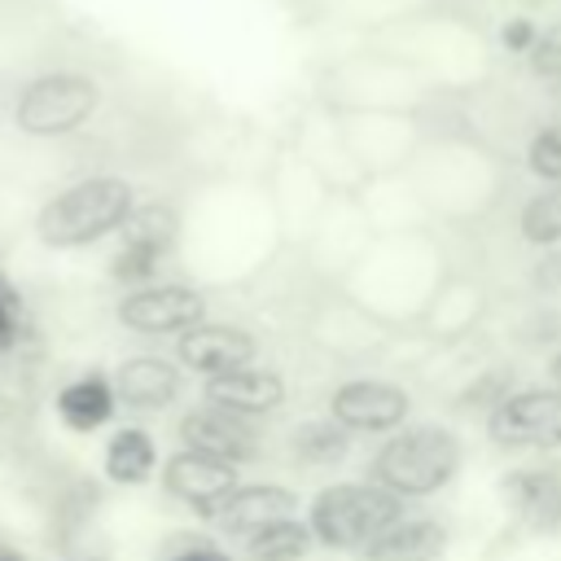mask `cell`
I'll return each mask as SVG.
<instances>
[{
    "mask_svg": "<svg viewBox=\"0 0 561 561\" xmlns=\"http://www.w3.org/2000/svg\"><path fill=\"white\" fill-rule=\"evenodd\" d=\"M403 175L416 188L430 219L451 224V228H469L486 219L504 202L508 180H513L508 158L491 149L465 118L443 123V127L425 123V145Z\"/></svg>",
    "mask_w": 561,
    "mask_h": 561,
    "instance_id": "6da1fadb",
    "label": "cell"
},
{
    "mask_svg": "<svg viewBox=\"0 0 561 561\" xmlns=\"http://www.w3.org/2000/svg\"><path fill=\"white\" fill-rule=\"evenodd\" d=\"M451 272L434 228L416 232H377L359 263L329 289L346 294L364 316H373L386 333L416 329L425 302Z\"/></svg>",
    "mask_w": 561,
    "mask_h": 561,
    "instance_id": "7a4b0ae2",
    "label": "cell"
},
{
    "mask_svg": "<svg viewBox=\"0 0 561 561\" xmlns=\"http://www.w3.org/2000/svg\"><path fill=\"white\" fill-rule=\"evenodd\" d=\"M434 96L443 92L386 44L346 53L316 79V101L337 114H425Z\"/></svg>",
    "mask_w": 561,
    "mask_h": 561,
    "instance_id": "3957f363",
    "label": "cell"
},
{
    "mask_svg": "<svg viewBox=\"0 0 561 561\" xmlns=\"http://www.w3.org/2000/svg\"><path fill=\"white\" fill-rule=\"evenodd\" d=\"M136 206L140 197L127 175L96 171L57 188L35 210V237L48 250H88V245H101L105 237H118Z\"/></svg>",
    "mask_w": 561,
    "mask_h": 561,
    "instance_id": "277c9868",
    "label": "cell"
},
{
    "mask_svg": "<svg viewBox=\"0 0 561 561\" xmlns=\"http://www.w3.org/2000/svg\"><path fill=\"white\" fill-rule=\"evenodd\" d=\"M386 48L412 61L438 92L473 88V79L486 75V44L473 22L443 9H421L394 26H381Z\"/></svg>",
    "mask_w": 561,
    "mask_h": 561,
    "instance_id": "5b68a950",
    "label": "cell"
},
{
    "mask_svg": "<svg viewBox=\"0 0 561 561\" xmlns=\"http://www.w3.org/2000/svg\"><path fill=\"white\" fill-rule=\"evenodd\" d=\"M465 465V443L456 430L438 421H408L403 430L386 434L377 451L368 456V482L386 486L390 495L408 500H430L456 482Z\"/></svg>",
    "mask_w": 561,
    "mask_h": 561,
    "instance_id": "8992f818",
    "label": "cell"
},
{
    "mask_svg": "<svg viewBox=\"0 0 561 561\" xmlns=\"http://www.w3.org/2000/svg\"><path fill=\"white\" fill-rule=\"evenodd\" d=\"M403 500L386 486L359 478V482H329L307 504V526L320 548L329 552H364L377 535H386L403 517Z\"/></svg>",
    "mask_w": 561,
    "mask_h": 561,
    "instance_id": "52a82bcc",
    "label": "cell"
},
{
    "mask_svg": "<svg viewBox=\"0 0 561 561\" xmlns=\"http://www.w3.org/2000/svg\"><path fill=\"white\" fill-rule=\"evenodd\" d=\"M101 105H105V88L96 75L57 66L18 88L9 118L31 140H66V136L83 131L101 114Z\"/></svg>",
    "mask_w": 561,
    "mask_h": 561,
    "instance_id": "ba28073f",
    "label": "cell"
},
{
    "mask_svg": "<svg viewBox=\"0 0 561 561\" xmlns=\"http://www.w3.org/2000/svg\"><path fill=\"white\" fill-rule=\"evenodd\" d=\"M184 241V215L175 202L167 197H149L131 210L127 228L118 232V245L110 254V280H118L123 289H140L153 285L158 272L167 267V259H175Z\"/></svg>",
    "mask_w": 561,
    "mask_h": 561,
    "instance_id": "9c48e42d",
    "label": "cell"
},
{
    "mask_svg": "<svg viewBox=\"0 0 561 561\" xmlns=\"http://www.w3.org/2000/svg\"><path fill=\"white\" fill-rule=\"evenodd\" d=\"M294 158L333 193V197H359L368 188V175L364 167L355 162L351 153V140L342 131V118L324 105V101H307L298 114H294V127H289V140Z\"/></svg>",
    "mask_w": 561,
    "mask_h": 561,
    "instance_id": "30bf717a",
    "label": "cell"
},
{
    "mask_svg": "<svg viewBox=\"0 0 561 561\" xmlns=\"http://www.w3.org/2000/svg\"><path fill=\"white\" fill-rule=\"evenodd\" d=\"M114 320L136 337H180L210 320V298L188 280H153L140 289H123L114 302Z\"/></svg>",
    "mask_w": 561,
    "mask_h": 561,
    "instance_id": "8fae6325",
    "label": "cell"
},
{
    "mask_svg": "<svg viewBox=\"0 0 561 561\" xmlns=\"http://www.w3.org/2000/svg\"><path fill=\"white\" fill-rule=\"evenodd\" d=\"M491 447L500 451H557L561 447V390L517 386L482 421Z\"/></svg>",
    "mask_w": 561,
    "mask_h": 561,
    "instance_id": "7c38bea8",
    "label": "cell"
},
{
    "mask_svg": "<svg viewBox=\"0 0 561 561\" xmlns=\"http://www.w3.org/2000/svg\"><path fill=\"white\" fill-rule=\"evenodd\" d=\"M373 237H377V232H373V224H368L359 197H329L298 250H302L307 267H311L324 285H337V280L359 263V254L368 250Z\"/></svg>",
    "mask_w": 561,
    "mask_h": 561,
    "instance_id": "4fadbf2b",
    "label": "cell"
},
{
    "mask_svg": "<svg viewBox=\"0 0 561 561\" xmlns=\"http://www.w3.org/2000/svg\"><path fill=\"white\" fill-rule=\"evenodd\" d=\"M324 416H333L351 434H394L412 416V394H408V386H399L390 377L355 373L329 390Z\"/></svg>",
    "mask_w": 561,
    "mask_h": 561,
    "instance_id": "5bb4252c",
    "label": "cell"
},
{
    "mask_svg": "<svg viewBox=\"0 0 561 561\" xmlns=\"http://www.w3.org/2000/svg\"><path fill=\"white\" fill-rule=\"evenodd\" d=\"M158 486H162L167 500L184 504L188 513L210 517L241 486V465L193 451V447H175L158 469Z\"/></svg>",
    "mask_w": 561,
    "mask_h": 561,
    "instance_id": "9a60e30c",
    "label": "cell"
},
{
    "mask_svg": "<svg viewBox=\"0 0 561 561\" xmlns=\"http://www.w3.org/2000/svg\"><path fill=\"white\" fill-rule=\"evenodd\" d=\"M486 311H491L486 285L473 272L451 267L443 276V285L434 289V298L425 302V311L416 320V337H430L438 346H460V342H469L482 329Z\"/></svg>",
    "mask_w": 561,
    "mask_h": 561,
    "instance_id": "2e32d148",
    "label": "cell"
},
{
    "mask_svg": "<svg viewBox=\"0 0 561 561\" xmlns=\"http://www.w3.org/2000/svg\"><path fill=\"white\" fill-rule=\"evenodd\" d=\"M175 438H180V447H193V451H206V456H219V460H232V465L263 460V438H259L254 421L232 416L215 403L184 408L180 421H175Z\"/></svg>",
    "mask_w": 561,
    "mask_h": 561,
    "instance_id": "e0dca14e",
    "label": "cell"
},
{
    "mask_svg": "<svg viewBox=\"0 0 561 561\" xmlns=\"http://www.w3.org/2000/svg\"><path fill=\"white\" fill-rule=\"evenodd\" d=\"M259 359V337L245 324L228 320H202L197 329L175 337V364L193 377H219L232 368H250Z\"/></svg>",
    "mask_w": 561,
    "mask_h": 561,
    "instance_id": "ac0fdd59",
    "label": "cell"
},
{
    "mask_svg": "<svg viewBox=\"0 0 561 561\" xmlns=\"http://www.w3.org/2000/svg\"><path fill=\"white\" fill-rule=\"evenodd\" d=\"M110 381H114L118 408L136 416H158L184 394V368L175 364V355H153V351L118 359Z\"/></svg>",
    "mask_w": 561,
    "mask_h": 561,
    "instance_id": "d6986e66",
    "label": "cell"
},
{
    "mask_svg": "<svg viewBox=\"0 0 561 561\" xmlns=\"http://www.w3.org/2000/svg\"><path fill=\"white\" fill-rule=\"evenodd\" d=\"M285 399H289V381L276 368H259V364L202 381V403H215V408H224L232 416H245V421L276 416L285 408Z\"/></svg>",
    "mask_w": 561,
    "mask_h": 561,
    "instance_id": "ffe728a7",
    "label": "cell"
},
{
    "mask_svg": "<svg viewBox=\"0 0 561 561\" xmlns=\"http://www.w3.org/2000/svg\"><path fill=\"white\" fill-rule=\"evenodd\" d=\"M298 508H302V495L289 486V482H272V478H263V482H241L206 522L219 530V535H232V539H245V535H254L259 526H267V522H280V517H298Z\"/></svg>",
    "mask_w": 561,
    "mask_h": 561,
    "instance_id": "44dd1931",
    "label": "cell"
},
{
    "mask_svg": "<svg viewBox=\"0 0 561 561\" xmlns=\"http://www.w3.org/2000/svg\"><path fill=\"white\" fill-rule=\"evenodd\" d=\"M504 508L522 530L552 535L561 530V469L557 465H517L500 482Z\"/></svg>",
    "mask_w": 561,
    "mask_h": 561,
    "instance_id": "7402d4cb",
    "label": "cell"
},
{
    "mask_svg": "<svg viewBox=\"0 0 561 561\" xmlns=\"http://www.w3.org/2000/svg\"><path fill=\"white\" fill-rule=\"evenodd\" d=\"M53 412L70 434H96L118 416V394L105 373H75L57 386Z\"/></svg>",
    "mask_w": 561,
    "mask_h": 561,
    "instance_id": "603a6c76",
    "label": "cell"
},
{
    "mask_svg": "<svg viewBox=\"0 0 561 561\" xmlns=\"http://www.w3.org/2000/svg\"><path fill=\"white\" fill-rule=\"evenodd\" d=\"M447 522L425 513H403L386 535H377L359 561H438L447 552Z\"/></svg>",
    "mask_w": 561,
    "mask_h": 561,
    "instance_id": "cb8c5ba5",
    "label": "cell"
},
{
    "mask_svg": "<svg viewBox=\"0 0 561 561\" xmlns=\"http://www.w3.org/2000/svg\"><path fill=\"white\" fill-rule=\"evenodd\" d=\"M101 473L114 486H149L158 473V438L145 425H114L101 447Z\"/></svg>",
    "mask_w": 561,
    "mask_h": 561,
    "instance_id": "d4e9b609",
    "label": "cell"
},
{
    "mask_svg": "<svg viewBox=\"0 0 561 561\" xmlns=\"http://www.w3.org/2000/svg\"><path fill=\"white\" fill-rule=\"evenodd\" d=\"M355 447V434L342 430L333 416H307L289 425L285 434V456L302 469H337Z\"/></svg>",
    "mask_w": 561,
    "mask_h": 561,
    "instance_id": "484cf974",
    "label": "cell"
},
{
    "mask_svg": "<svg viewBox=\"0 0 561 561\" xmlns=\"http://www.w3.org/2000/svg\"><path fill=\"white\" fill-rule=\"evenodd\" d=\"M241 543H245V561H307L320 548L311 526H307V517L267 522L254 535H245Z\"/></svg>",
    "mask_w": 561,
    "mask_h": 561,
    "instance_id": "4316f807",
    "label": "cell"
},
{
    "mask_svg": "<svg viewBox=\"0 0 561 561\" xmlns=\"http://www.w3.org/2000/svg\"><path fill=\"white\" fill-rule=\"evenodd\" d=\"M517 237L535 250H561V184H539L517 206Z\"/></svg>",
    "mask_w": 561,
    "mask_h": 561,
    "instance_id": "83f0119b",
    "label": "cell"
},
{
    "mask_svg": "<svg viewBox=\"0 0 561 561\" xmlns=\"http://www.w3.org/2000/svg\"><path fill=\"white\" fill-rule=\"evenodd\" d=\"M522 162H526V171H530L539 184H561V123L535 127V131L526 136Z\"/></svg>",
    "mask_w": 561,
    "mask_h": 561,
    "instance_id": "f1b7e54d",
    "label": "cell"
},
{
    "mask_svg": "<svg viewBox=\"0 0 561 561\" xmlns=\"http://www.w3.org/2000/svg\"><path fill=\"white\" fill-rule=\"evenodd\" d=\"M526 70L535 79H543V83H561V18L539 26L535 48L526 53Z\"/></svg>",
    "mask_w": 561,
    "mask_h": 561,
    "instance_id": "f546056e",
    "label": "cell"
},
{
    "mask_svg": "<svg viewBox=\"0 0 561 561\" xmlns=\"http://www.w3.org/2000/svg\"><path fill=\"white\" fill-rule=\"evenodd\" d=\"M162 561H232V552L224 543L206 539V535H193V539H175L162 552Z\"/></svg>",
    "mask_w": 561,
    "mask_h": 561,
    "instance_id": "4dcf8cb0",
    "label": "cell"
},
{
    "mask_svg": "<svg viewBox=\"0 0 561 561\" xmlns=\"http://www.w3.org/2000/svg\"><path fill=\"white\" fill-rule=\"evenodd\" d=\"M535 39H539V22H530V18H504V26H500V48L504 53H513V57H526L530 48H535Z\"/></svg>",
    "mask_w": 561,
    "mask_h": 561,
    "instance_id": "1f68e13d",
    "label": "cell"
},
{
    "mask_svg": "<svg viewBox=\"0 0 561 561\" xmlns=\"http://www.w3.org/2000/svg\"><path fill=\"white\" fill-rule=\"evenodd\" d=\"M18 311H22V302H18V294H13V285H4L0 289V355H9V351H18Z\"/></svg>",
    "mask_w": 561,
    "mask_h": 561,
    "instance_id": "d6a6232c",
    "label": "cell"
},
{
    "mask_svg": "<svg viewBox=\"0 0 561 561\" xmlns=\"http://www.w3.org/2000/svg\"><path fill=\"white\" fill-rule=\"evenodd\" d=\"M535 285H539V289H557V285H561V250H543V254H539Z\"/></svg>",
    "mask_w": 561,
    "mask_h": 561,
    "instance_id": "836d02e7",
    "label": "cell"
},
{
    "mask_svg": "<svg viewBox=\"0 0 561 561\" xmlns=\"http://www.w3.org/2000/svg\"><path fill=\"white\" fill-rule=\"evenodd\" d=\"M548 386L552 390H561V346L552 351V359H548Z\"/></svg>",
    "mask_w": 561,
    "mask_h": 561,
    "instance_id": "e575fe53",
    "label": "cell"
},
{
    "mask_svg": "<svg viewBox=\"0 0 561 561\" xmlns=\"http://www.w3.org/2000/svg\"><path fill=\"white\" fill-rule=\"evenodd\" d=\"M0 561H22V552H13V548H0Z\"/></svg>",
    "mask_w": 561,
    "mask_h": 561,
    "instance_id": "d590c367",
    "label": "cell"
},
{
    "mask_svg": "<svg viewBox=\"0 0 561 561\" xmlns=\"http://www.w3.org/2000/svg\"><path fill=\"white\" fill-rule=\"evenodd\" d=\"M4 285H9V280H4V272H0V289H4Z\"/></svg>",
    "mask_w": 561,
    "mask_h": 561,
    "instance_id": "8d00e7d4",
    "label": "cell"
}]
</instances>
